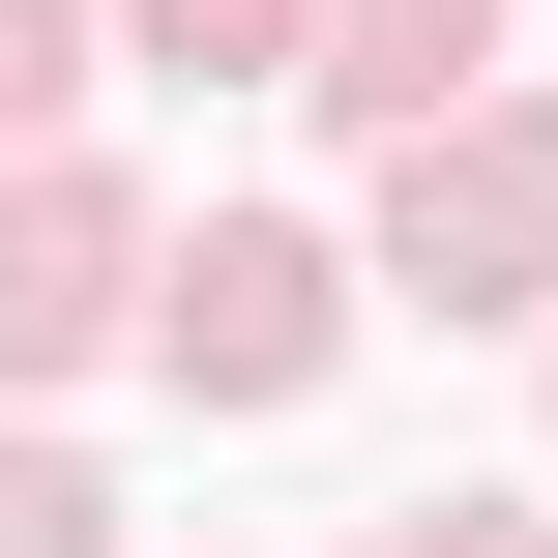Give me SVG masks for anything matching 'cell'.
Listing matches in <instances>:
<instances>
[{
    "label": "cell",
    "instance_id": "5",
    "mask_svg": "<svg viewBox=\"0 0 558 558\" xmlns=\"http://www.w3.org/2000/svg\"><path fill=\"white\" fill-rule=\"evenodd\" d=\"M0 558H118V530H88V471H59V441H0Z\"/></svg>",
    "mask_w": 558,
    "mask_h": 558
},
{
    "label": "cell",
    "instance_id": "3",
    "mask_svg": "<svg viewBox=\"0 0 558 558\" xmlns=\"http://www.w3.org/2000/svg\"><path fill=\"white\" fill-rule=\"evenodd\" d=\"M324 59L294 88H353V118H471V59H500V0H294Z\"/></svg>",
    "mask_w": 558,
    "mask_h": 558
},
{
    "label": "cell",
    "instance_id": "1",
    "mask_svg": "<svg viewBox=\"0 0 558 558\" xmlns=\"http://www.w3.org/2000/svg\"><path fill=\"white\" fill-rule=\"evenodd\" d=\"M324 324H353V265H324V235H265V206H206V235L147 265V353H177L206 412H294V383H324Z\"/></svg>",
    "mask_w": 558,
    "mask_h": 558
},
{
    "label": "cell",
    "instance_id": "8",
    "mask_svg": "<svg viewBox=\"0 0 558 558\" xmlns=\"http://www.w3.org/2000/svg\"><path fill=\"white\" fill-rule=\"evenodd\" d=\"M383 558H530V530H500V500H412V530H383Z\"/></svg>",
    "mask_w": 558,
    "mask_h": 558
},
{
    "label": "cell",
    "instance_id": "6",
    "mask_svg": "<svg viewBox=\"0 0 558 558\" xmlns=\"http://www.w3.org/2000/svg\"><path fill=\"white\" fill-rule=\"evenodd\" d=\"M147 59H294V0H147Z\"/></svg>",
    "mask_w": 558,
    "mask_h": 558
},
{
    "label": "cell",
    "instance_id": "2",
    "mask_svg": "<svg viewBox=\"0 0 558 558\" xmlns=\"http://www.w3.org/2000/svg\"><path fill=\"white\" fill-rule=\"evenodd\" d=\"M383 265H412L441 324H500V294H558V118H471V147H412Z\"/></svg>",
    "mask_w": 558,
    "mask_h": 558
},
{
    "label": "cell",
    "instance_id": "4",
    "mask_svg": "<svg viewBox=\"0 0 558 558\" xmlns=\"http://www.w3.org/2000/svg\"><path fill=\"white\" fill-rule=\"evenodd\" d=\"M88 324H118V206L29 177V206H0V353H88Z\"/></svg>",
    "mask_w": 558,
    "mask_h": 558
},
{
    "label": "cell",
    "instance_id": "7",
    "mask_svg": "<svg viewBox=\"0 0 558 558\" xmlns=\"http://www.w3.org/2000/svg\"><path fill=\"white\" fill-rule=\"evenodd\" d=\"M29 118H59V0H0V147H29Z\"/></svg>",
    "mask_w": 558,
    "mask_h": 558
}]
</instances>
